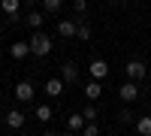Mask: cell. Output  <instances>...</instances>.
<instances>
[{
    "mask_svg": "<svg viewBox=\"0 0 151 136\" xmlns=\"http://www.w3.org/2000/svg\"><path fill=\"white\" fill-rule=\"evenodd\" d=\"M30 55H36V58H45L48 52H52V40L42 33V30H33V36H30Z\"/></svg>",
    "mask_w": 151,
    "mask_h": 136,
    "instance_id": "cell-1",
    "label": "cell"
},
{
    "mask_svg": "<svg viewBox=\"0 0 151 136\" xmlns=\"http://www.w3.org/2000/svg\"><path fill=\"white\" fill-rule=\"evenodd\" d=\"M118 97L124 103H136L139 100V88H136V82H124L121 88H118Z\"/></svg>",
    "mask_w": 151,
    "mask_h": 136,
    "instance_id": "cell-2",
    "label": "cell"
},
{
    "mask_svg": "<svg viewBox=\"0 0 151 136\" xmlns=\"http://www.w3.org/2000/svg\"><path fill=\"white\" fill-rule=\"evenodd\" d=\"M88 73H91V79L94 82H103L106 76H109V64H106V60H91V67H88Z\"/></svg>",
    "mask_w": 151,
    "mask_h": 136,
    "instance_id": "cell-3",
    "label": "cell"
},
{
    "mask_svg": "<svg viewBox=\"0 0 151 136\" xmlns=\"http://www.w3.org/2000/svg\"><path fill=\"white\" fill-rule=\"evenodd\" d=\"M124 73H127V79L130 82H139V79H145V64H142V60H130V64L127 67H124Z\"/></svg>",
    "mask_w": 151,
    "mask_h": 136,
    "instance_id": "cell-4",
    "label": "cell"
},
{
    "mask_svg": "<svg viewBox=\"0 0 151 136\" xmlns=\"http://www.w3.org/2000/svg\"><path fill=\"white\" fill-rule=\"evenodd\" d=\"M15 100L18 103H30L33 100V85L30 82H18L15 85Z\"/></svg>",
    "mask_w": 151,
    "mask_h": 136,
    "instance_id": "cell-5",
    "label": "cell"
},
{
    "mask_svg": "<svg viewBox=\"0 0 151 136\" xmlns=\"http://www.w3.org/2000/svg\"><path fill=\"white\" fill-rule=\"evenodd\" d=\"M60 79H64L67 85H76V82H79V67H76L73 60H67V64L60 67Z\"/></svg>",
    "mask_w": 151,
    "mask_h": 136,
    "instance_id": "cell-6",
    "label": "cell"
},
{
    "mask_svg": "<svg viewBox=\"0 0 151 136\" xmlns=\"http://www.w3.org/2000/svg\"><path fill=\"white\" fill-rule=\"evenodd\" d=\"M64 88H67L64 79H48V82H45V94H48V97H60Z\"/></svg>",
    "mask_w": 151,
    "mask_h": 136,
    "instance_id": "cell-7",
    "label": "cell"
},
{
    "mask_svg": "<svg viewBox=\"0 0 151 136\" xmlns=\"http://www.w3.org/2000/svg\"><path fill=\"white\" fill-rule=\"evenodd\" d=\"M9 55H12V60H21V58H27V55H30V42H12Z\"/></svg>",
    "mask_w": 151,
    "mask_h": 136,
    "instance_id": "cell-8",
    "label": "cell"
},
{
    "mask_svg": "<svg viewBox=\"0 0 151 136\" xmlns=\"http://www.w3.org/2000/svg\"><path fill=\"white\" fill-rule=\"evenodd\" d=\"M85 124H88V121H85L82 112H73V115L67 118V130H73V133H76V130H85Z\"/></svg>",
    "mask_w": 151,
    "mask_h": 136,
    "instance_id": "cell-9",
    "label": "cell"
},
{
    "mask_svg": "<svg viewBox=\"0 0 151 136\" xmlns=\"http://www.w3.org/2000/svg\"><path fill=\"white\" fill-rule=\"evenodd\" d=\"M76 30H79V21H58V33L60 36H76Z\"/></svg>",
    "mask_w": 151,
    "mask_h": 136,
    "instance_id": "cell-10",
    "label": "cell"
},
{
    "mask_svg": "<svg viewBox=\"0 0 151 136\" xmlns=\"http://www.w3.org/2000/svg\"><path fill=\"white\" fill-rule=\"evenodd\" d=\"M0 9H3L12 21H18V0H0Z\"/></svg>",
    "mask_w": 151,
    "mask_h": 136,
    "instance_id": "cell-11",
    "label": "cell"
},
{
    "mask_svg": "<svg viewBox=\"0 0 151 136\" xmlns=\"http://www.w3.org/2000/svg\"><path fill=\"white\" fill-rule=\"evenodd\" d=\"M6 124H9L12 130H18V127H24V112H18V109H12V112L6 115Z\"/></svg>",
    "mask_w": 151,
    "mask_h": 136,
    "instance_id": "cell-12",
    "label": "cell"
},
{
    "mask_svg": "<svg viewBox=\"0 0 151 136\" xmlns=\"http://www.w3.org/2000/svg\"><path fill=\"white\" fill-rule=\"evenodd\" d=\"M136 133H139V136H151V115L136 118Z\"/></svg>",
    "mask_w": 151,
    "mask_h": 136,
    "instance_id": "cell-13",
    "label": "cell"
},
{
    "mask_svg": "<svg viewBox=\"0 0 151 136\" xmlns=\"http://www.w3.org/2000/svg\"><path fill=\"white\" fill-rule=\"evenodd\" d=\"M85 97H88V100H100V97H103L100 82H88V85H85Z\"/></svg>",
    "mask_w": 151,
    "mask_h": 136,
    "instance_id": "cell-14",
    "label": "cell"
},
{
    "mask_svg": "<svg viewBox=\"0 0 151 136\" xmlns=\"http://www.w3.org/2000/svg\"><path fill=\"white\" fill-rule=\"evenodd\" d=\"M27 24H30L33 30H40L42 24H45V15H42V12H36V9H30V12H27Z\"/></svg>",
    "mask_w": 151,
    "mask_h": 136,
    "instance_id": "cell-15",
    "label": "cell"
},
{
    "mask_svg": "<svg viewBox=\"0 0 151 136\" xmlns=\"http://www.w3.org/2000/svg\"><path fill=\"white\" fill-rule=\"evenodd\" d=\"M76 36H79L82 42H88V40H91V24H88V21H79V30H76Z\"/></svg>",
    "mask_w": 151,
    "mask_h": 136,
    "instance_id": "cell-16",
    "label": "cell"
},
{
    "mask_svg": "<svg viewBox=\"0 0 151 136\" xmlns=\"http://www.w3.org/2000/svg\"><path fill=\"white\" fill-rule=\"evenodd\" d=\"M45 12H60V6H64V0H40Z\"/></svg>",
    "mask_w": 151,
    "mask_h": 136,
    "instance_id": "cell-17",
    "label": "cell"
},
{
    "mask_svg": "<svg viewBox=\"0 0 151 136\" xmlns=\"http://www.w3.org/2000/svg\"><path fill=\"white\" fill-rule=\"evenodd\" d=\"M36 121H52V106H36Z\"/></svg>",
    "mask_w": 151,
    "mask_h": 136,
    "instance_id": "cell-18",
    "label": "cell"
},
{
    "mask_svg": "<svg viewBox=\"0 0 151 136\" xmlns=\"http://www.w3.org/2000/svg\"><path fill=\"white\" fill-rule=\"evenodd\" d=\"M118 121H121V124H133V112H130L127 106H124L121 112H118Z\"/></svg>",
    "mask_w": 151,
    "mask_h": 136,
    "instance_id": "cell-19",
    "label": "cell"
},
{
    "mask_svg": "<svg viewBox=\"0 0 151 136\" xmlns=\"http://www.w3.org/2000/svg\"><path fill=\"white\" fill-rule=\"evenodd\" d=\"M82 133H85V136H100V127H97V121H88Z\"/></svg>",
    "mask_w": 151,
    "mask_h": 136,
    "instance_id": "cell-20",
    "label": "cell"
},
{
    "mask_svg": "<svg viewBox=\"0 0 151 136\" xmlns=\"http://www.w3.org/2000/svg\"><path fill=\"white\" fill-rule=\"evenodd\" d=\"M82 115H85V121H97V109H94V106H85Z\"/></svg>",
    "mask_w": 151,
    "mask_h": 136,
    "instance_id": "cell-21",
    "label": "cell"
},
{
    "mask_svg": "<svg viewBox=\"0 0 151 136\" xmlns=\"http://www.w3.org/2000/svg\"><path fill=\"white\" fill-rule=\"evenodd\" d=\"M73 9L76 12H88V0H73Z\"/></svg>",
    "mask_w": 151,
    "mask_h": 136,
    "instance_id": "cell-22",
    "label": "cell"
},
{
    "mask_svg": "<svg viewBox=\"0 0 151 136\" xmlns=\"http://www.w3.org/2000/svg\"><path fill=\"white\" fill-rule=\"evenodd\" d=\"M60 136H73V130H67V133H60Z\"/></svg>",
    "mask_w": 151,
    "mask_h": 136,
    "instance_id": "cell-23",
    "label": "cell"
},
{
    "mask_svg": "<svg viewBox=\"0 0 151 136\" xmlns=\"http://www.w3.org/2000/svg\"><path fill=\"white\" fill-rule=\"evenodd\" d=\"M0 33H3V21H0Z\"/></svg>",
    "mask_w": 151,
    "mask_h": 136,
    "instance_id": "cell-24",
    "label": "cell"
},
{
    "mask_svg": "<svg viewBox=\"0 0 151 136\" xmlns=\"http://www.w3.org/2000/svg\"><path fill=\"white\" fill-rule=\"evenodd\" d=\"M27 3H30V6H33V3H36V0H27Z\"/></svg>",
    "mask_w": 151,
    "mask_h": 136,
    "instance_id": "cell-25",
    "label": "cell"
},
{
    "mask_svg": "<svg viewBox=\"0 0 151 136\" xmlns=\"http://www.w3.org/2000/svg\"><path fill=\"white\" fill-rule=\"evenodd\" d=\"M115 3H118V0H115Z\"/></svg>",
    "mask_w": 151,
    "mask_h": 136,
    "instance_id": "cell-26",
    "label": "cell"
}]
</instances>
